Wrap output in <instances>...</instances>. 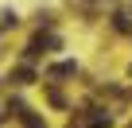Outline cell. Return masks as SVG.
Wrapping results in <instances>:
<instances>
[{
    "label": "cell",
    "mask_w": 132,
    "mask_h": 128,
    "mask_svg": "<svg viewBox=\"0 0 132 128\" xmlns=\"http://www.w3.org/2000/svg\"><path fill=\"white\" fill-rule=\"evenodd\" d=\"M74 74H78L74 62H58V66H51V70H47V78H54V82H58V78H74Z\"/></svg>",
    "instance_id": "obj_1"
},
{
    "label": "cell",
    "mask_w": 132,
    "mask_h": 128,
    "mask_svg": "<svg viewBox=\"0 0 132 128\" xmlns=\"http://www.w3.org/2000/svg\"><path fill=\"white\" fill-rule=\"evenodd\" d=\"M31 78H35V74H31V66H20V70H16V78H12V82H16V86H27V82H31Z\"/></svg>",
    "instance_id": "obj_2"
},
{
    "label": "cell",
    "mask_w": 132,
    "mask_h": 128,
    "mask_svg": "<svg viewBox=\"0 0 132 128\" xmlns=\"http://www.w3.org/2000/svg\"><path fill=\"white\" fill-rule=\"evenodd\" d=\"M0 27H16V16L12 12H0Z\"/></svg>",
    "instance_id": "obj_3"
},
{
    "label": "cell",
    "mask_w": 132,
    "mask_h": 128,
    "mask_svg": "<svg viewBox=\"0 0 132 128\" xmlns=\"http://www.w3.org/2000/svg\"><path fill=\"white\" fill-rule=\"evenodd\" d=\"M0 120H4V113H0Z\"/></svg>",
    "instance_id": "obj_4"
}]
</instances>
